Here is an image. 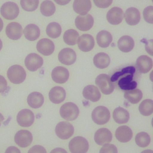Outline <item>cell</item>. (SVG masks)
Here are the masks:
<instances>
[{"label": "cell", "instance_id": "obj_1", "mask_svg": "<svg viewBox=\"0 0 153 153\" xmlns=\"http://www.w3.org/2000/svg\"><path fill=\"white\" fill-rule=\"evenodd\" d=\"M135 69L133 66H128L123 69L120 72H117L112 77V81H115L118 77L121 76L118 84L121 89L124 90H129L136 88L137 82L133 80V74Z\"/></svg>", "mask_w": 153, "mask_h": 153}, {"label": "cell", "instance_id": "obj_2", "mask_svg": "<svg viewBox=\"0 0 153 153\" xmlns=\"http://www.w3.org/2000/svg\"><path fill=\"white\" fill-rule=\"evenodd\" d=\"M7 76L10 81L13 84H18L23 82L26 76L24 68L18 65L10 66L7 71Z\"/></svg>", "mask_w": 153, "mask_h": 153}, {"label": "cell", "instance_id": "obj_3", "mask_svg": "<svg viewBox=\"0 0 153 153\" xmlns=\"http://www.w3.org/2000/svg\"><path fill=\"white\" fill-rule=\"evenodd\" d=\"M60 115L65 120L73 121L75 120L79 113L78 106L72 102H66L60 108Z\"/></svg>", "mask_w": 153, "mask_h": 153}, {"label": "cell", "instance_id": "obj_4", "mask_svg": "<svg viewBox=\"0 0 153 153\" xmlns=\"http://www.w3.org/2000/svg\"><path fill=\"white\" fill-rule=\"evenodd\" d=\"M88 148V141L81 136L74 137L69 143V149L71 153H86Z\"/></svg>", "mask_w": 153, "mask_h": 153}, {"label": "cell", "instance_id": "obj_5", "mask_svg": "<svg viewBox=\"0 0 153 153\" xmlns=\"http://www.w3.org/2000/svg\"><path fill=\"white\" fill-rule=\"evenodd\" d=\"M95 82L104 94H109L114 90V85L109 76L107 74H102L99 75L96 78Z\"/></svg>", "mask_w": 153, "mask_h": 153}, {"label": "cell", "instance_id": "obj_6", "mask_svg": "<svg viewBox=\"0 0 153 153\" xmlns=\"http://www.w3.org/2000/svg\"><path fill=\"white\" fill-rule=\"evenodd\" d=\"M91 118L96 124L99 125L105 124L109 120V111L105 106H99L92 111Z\"/></svg>", "mask_w": 153, "mask_h": 153}, {"label": "cell", "instance_id": "obj_7", "mask_svg": "<svg viewBox=\"0 0 153 153\" xmlns=\"http://www.w3.org/2000/svg\"><path fill=\"white\" fill-rule=\"evenodd\" d=\"M0 13L2 16L7 20H14L19 14L18 5L13 2H7L1 7Z\"/></svg>", "mask_w": 153, "mask_h": 153}, {"label": "cell", "instance_id": "obj_8", "mask_svg": "<svg viewBox=\"0 0 153 153\" xmlns=\"http://www.w3.org/2000/svg\"><path fill=\"white\" fill-rule=\"evenodd\" d=\"M55 132L57 137L60 139H68L73 135L74 128L73 126L69 123L62 121L56 125Z\"/></svg>", "mask_w": 153, "mask_h": 153}, {"label": "cell", "instance_id": "obj_9", "mask_svg": "<svg viewBox=\"0 0 153 153\" xmlns=\"http://www.w3.org/2000/svg\"><path fill=\"white\" fill-rule=\"evenodd\" d=\"M25 64L29 71L34 72L42 66L43 59L36 53H30L26 57Z\"/></svg>", "mask_w": 153, "mask_h": 153}, {"label": "cell", "instance_id": "obj_10", "mask_svg": "<svg viewBox=\"0 0 153 153\" xmlns=\"http://www.w3.org/2000/svg\"><path fill=\"white\" fill-rule=\"evenodd\" d=\"M34 114L30 110L24 109L19 111L17 115V123L21 127H27L30 126L34 122Z\"/></svg>", "mask_w": 153, "mask_h": 153}, {"label": "cell", "instance_id": "obj_11", "mask_svg": "<svg viewBox=\"0 0 153 153\" xmlns=\"http://www.w3.org/2000/svg\"><path fill=\"white\" fill-rule=\"evenodd\" d=\"M33 140L32 133L26 130L18 131L14 136L16 143L22 148H25L30 145Z\"/></svg>", "mask_w": 153, "mask_h": 153}, {"label": "cell", "instance_id": "obj_12", "mask_svg": "<svg viewBox=\"0 0 153 153\" xmlns=\"http://www.w3.org/2000/svg\"><path fill=\"white\" fill-rule=\"evenodd\" d=\"M76 27L81 31H87L90 30L94 24L93 17L90 14L79 15L75 20Z\"/></svg>", "mask_w": 153, "mask_h": 153}, {"label": "cell", "instance_id": "obj_13", "mask_svg": "<svg viewBox=\"0 0 153 153\" xmlns=\"http://www.w3.org/2000/svg\"><path fill=\"white\" fill-rule=\"evenodd\" d=\"M76 59V53L70 48H65L60 50L58 54V59L62 64L71 65L75 62Z\"/></svg>", "mask_w": 153, "mask_h": 153}, {"label": "cell", "instance_id": "obj_14", "mask_svg": "<svg viewBox=\"0 0 153 153\" xmlns=\"http://www.w3.org/2000/svg\"><path fill=\"white\" fill-rule=\"evenodd\" d=\"M112 139V135L110 130L106 128L98 129L94 136L95 142L99 145H104L109 143Z\"/></svg>", "mask_w": 153, "mask_h": 153}, {"label": "cell", "instance_id": "obj_15", "mask_svg": "<svg viewBox=\"0 0 153 153\" xmlns=\"http://www.w3.org/2000/svg\"><path fill=\"white\" fill-rule=\"evenodd\" d=\"M69 76V73L68 70L62 66H57L51 72V78L56 83L63 84L66 82Z\"/></svg>", "mask_w": 153, "mask_h": 153}, {"label": "cell", "instance_id": "obj_16", "mask_svg": "<svg viewBox=\"0 0 153 153\" xmlns=\"http://www.w3.org/2000/svg\"><path fill=\"white\" fill-rule=\"evenodd\" d=\"M36 49L44 56H49L54 50V44L51 40L48 38H42L37 42Z\"/></svg>", "mask_w": 153, "mask_h": 153}, {"label": "cell", "instance_id": "obj_17", "mask_svg": "<svg viewBox=\"0 0 153 153\" xmlns=\"http://www.w3.org/2000/svg\"><path fill=\"white\" fill-rule=\"evenodd\" d=\"M5 33L10 39L17 40L22 35V27L17 22L10 23L6 27Z\"/></svg>", "mask_w": 153, "mask_h": 153}, {"label": "cell", "instance_id": "obj_18", "mask_svg": "<svg viewBox=\"0 0 153 153\" xmlns=\"http://www.w3.org/2000/svg\"><path fill=\"white\" fill-rule=\"evenodd\" d=\"M78 47L80 50L88 52L93 49L94 46L93 37L89 34H83L79 37L77 41Z\"/></svg>", "mask_w": 153, "mask_h": 153}, {"label": "cell", "instance_id": "obj_19", "mask_svg": "<svg viewBox=\"0 0 153 153\" xmlns=\"http://www.w3.org/2000/svg\"><path fill=\"white\" fill-rule=\"evenodd\" d=\"M136 66L137 70L140 73L146 74L152 68V60L148 56L142 55L137 59Z\"/></svg>", "mask_w": 153, "mask_h": 153}, {"label": "cell", "instance_id": "obj_20", "mask_svg": "<svg viewBox=\"0 0 153 153\" xmlns=\"http://www.w3.org/2000/svg\"><path fill=\"white\" fill-rule=\"evenodd\" d=\"M124 14L121 8L119 7H113L110 9L106 14L108 22L113 25L120 24L123 19Z\"/></svg>", "mask_w": 153, "mask_h": 153}, {"label": "cell", "instance_id": "obj_21", "mask_svg": "<svg viewBox=\"0 0 153 153\" xmlns=\"http://www.w3.org/2000/svg\"><path fill=\"white\" fill-rule=\"evenodd\" d=\"M48 96L51 102L55 104H59L65 100L66 97V91L63 87L56 86L50 90Z\"/></svg>", "mask_w": 153, "mask_h": 153}, {"label": "cell", "instance_id": "obj_22", "mask_svg": "<svg viewBox=\"0 0 153 153\" xmlns=\"http://www.w3.org/2000/svg\"><path fill=\"white\" fill-rule=\"evenodd\" d=\"M82 95L85 99L93 102L98 101L101 97L97 87L93 85L85 86L82 90Z\"/></svg>", "mask_w": 153, "mask_h": 153}, {"label": "cell", "instance_id": "obj_23", "mask_svg": "<svg viewBox=\"0 0 153 153\" xmlns=\"http://www.w3.org/2000/svg\"><path fill=\"white\" fill-rule=\"evenodd\" d=\"M124 16L127 23L131 26L138 24L140 20L139 11L134 7H130L126 10Z\"/></svg>", "mask_w": 153, "mask_h": 153}, {"label": "cell", "instance_id": "obj_24", "mask_svg": "<svg viewBox=\"0 0 153 153\" xmlns=\"http://www.w3.org/2000/svg\"><path fill=\"white\" fill-rule=\"evenodd\" d=\"M115 134L118 141L126 143L131 140L133 136V132L129 127L127 126H122L117 128Z\"/></svg>", "mask_w": 153, "mask_h": 153}, {"label": "cell", "instance_id": "obj_25", "mask_svg": "<svg viewBox=\"0 0 153 153\" xmlns=\"http://www.w3.org/2000/svg\"><path fill=\"white\" fill-rule=\"evenodd\" d=\"M91 7L90 0H74L73 3L74 11L79 15L86 14L90 10Z\"/></svg>", "mask_w": 153, "mask_h": 153}, {"label": "cell", "instance_id": "obj_26", "mask_svg": "<svg viewBox=\"0 0 153 153\" xmlns=\"http://www.w3.org/2000/svg\"><path fill=\"white\" fill-rule=\"evenodd\" d=\"M117 45L120 51L124 53H128L133 50L134 42L131 36L124 35L119 39Z\"/></svg>", "mask_w": 153, "mask_h": 153}, {"label": "cell", "instance_id": "obj_27", "mask_svg": "<svg viewBox=\"0 0 153 153\" xmlns=\"http://www.w3.org/2000/svg\"><path fill=\"white\" fill-rule=\"evenodd\" d=\"M44 98L43 95L39 92L34 91L29 94L27 97V102L28 105L32 108H39L44 103Z\"/></svg>", "mask_w": 153, "mask_h": 153}, {"label": "cell", "instance_id": "obj_28", "mask_svg": "<svg viewBox=\"0 0 153 153\" xmlns=\"http://www.w3.org/2000/svg\"><path fill=\"white\" fill-rule=\"evenodd\" d=\"M25 38L30 41L36 40L40 35V29L38 26L35 24L27 25L23 30Z\"/></svg>", "mask_w": 153, "mask_h": 153}, {"label": "cell", "instance_id": "obj_29", "mask_svg": "<svg viewBox=\"0 0 153 153\" xmlns=\"http://www.w3.org/2000/svg\"><path fill=\"white\" fill-rule=\"evenodd\" d=\"M93 63L99 69L106 68L110 63V57L105 53H99L94 56Z\"/></svg>", "mask_w": 153, "mask_h": 153}, {"label": "cell", "instance_id": "obj_30", "mask_svg": "<svg viewBox=\"0 0 153 153\" xmlns=\"http://www.w3.org/2000/svg\"><path fill=\"white\" fill-rule=\"evenodd\" d=\"M96 40L99 47L106 48L111 43L112 41V36L106 30H101L97 34Z\"/></svg>", "mask_w": 153, "mask_h": 153}, {"label": "cell", "instance_id": "obj_31", "mask_svg": "<svg viewBox=\"0 0 153 153\" xmlns=\"http://www.w3.org/2000/svg\"><path fill=\"white\" fill-rule=\"evenodd\" d=\"M129 117L128 112L121 107L115 108L113 112V118L118 124L126 123L128 121Z\"/></svg>", "mask_w": 153, "mask_h": 153}, {"label": "cell", "instance_id": "obj_32", "mask_svg": "<svg viewBox=\"0 0 153 153\" xmlns=\"http://www.w3.org/2000/svg\"><path fill=\"white\" fill-rule=\"evenodd\" d=\"M124 96L129 102L135 104L137 103L142 98V92L137 88L125 91Z\"/></svg>", "mask_w": 153, "mask_h": 153}, {"label": "cell", "instance_id": "obj_33", "mask_svg": "<svg viewBox=\"0 0 153 153\" xmlns=\"http://www.w3.org/2000/svg\"><path fill=\"white\" fill-rule=\"evenodd\" d=\"M64 42L69 45H74L77 43L79 38V34L74 29H68L63 34Z\"/></svg>", "mask_w": 153, "mask_h": 153}, {"label": "cell", "instance_id": "obj_34", "mask_svg": "<svg viewBox=\"0 0 153 153\" xmlns=\"http://www.w3.org/2000/svg\"><path fill=\"white\" fill-rule=\"evenodd\" d=\"M56 11V7L53 2L49 0L44 1L40 6V11L41 14L46 17L52 16Z\"/></svg>", "mask_w": 153, "mask_h": 153}, {"label": "cell", "instance_id": "obj_35", "mask_svg": "<svg viewBox=\"0 0 153 153\" xmlns=\"http://www.w3.org/2000/svg\"><path fill=\"white\" fill-rule=\"evenodd\" d=\"M62 32L60 25L56 22L50 23L46 28L47 35L51 38H58Z\"/></svg>", "mask_w": 153, "mask_h": 153}, {"label": "cell", "instance_id": "obj_36", "mask_svg": "<svg viewBox=\"0 0 153 153\" xmlns=\"http://www.w3.org/2000/svg\"><path fill=\"white\" fill-rule=\"evenodd\" d=\"M139 111L141 115L149 116L153 113V100L145 99L143 100L139 106Z\"/></svg>", "mask_w": 153, "mask_h": 153}, {"label": "cell", "instance_id": "obj_37", "mask_svg": "<svg viewBox=\"0 0 153 153\" xmlns=\"http://www.w3.org/2000/svg\"><path fill=\"white\" fill-rule=\"evenodd\" d=\"M151 141L149 135L144 131L137 133L135 137V142L137 145L140 147L145 148L149 145Z\"/></svg>", "mask_w": 153, "mask_h": 153}, {"label": "cell", "instance_id": "obj_38", "mask_svg": "<svg viewBox=\"0 0 153 153\" xmlns=\"http://www.w3.org/2000/svg\"><path fill=\"white\" fill-rule=\"evenodd\" d=\"M39 0H20L22 8L26 11H33L38 7Z\"/></svg>", "mask_w": 153, "mask_h": 153}, {"label": "cell", "instance_id": "obj_39", "mask_svg": "<svg viewBox=\"0 0 153 153\" xmlns=\"http://www.w3.org/2000/svg\"><path fill=\"white\" fill-rule=\"evenodd\" d=\"M143 16L147 23L153 24V6L146 7L143 10Z\"/></svg>", "mask_w": 153, "mask_h": 153}, {"label": "cell", "instance_id": "obj_40", "mask_svg": "<svg viewBox=\"0 0 153 153\" xmlns=\"http://www.w3.org/2000/svg\"><path fill=\"white\" fill-rule=\"evenodd\" d=\"M99 153H118V150L114 145L107 143L100 148Z\"/></svg>", "mask_w": 153, "mask_h": 153}, {"label": "cell", "instance_id": "obj_41", "mask_svg": "<svg viewBox=\"0 0 153 153\" xmlns=\"http://www.w3.org/2000/svg\"><path fill=\"white\" fill-rule=\"evenodd\" d=\"M113 0H93L94 4L99 8H105L110 6Z\"/></svg>", "mask_w": 153, "mask_h": 153}, {"label": "cell", "instance_id": "obj_42", "mask_svg": "<svg viewBox=\"0 0 153 153\" xmlns=\"http://www.w3.org/2000/svg\"><path fill=\"white\" fill-rule=\"evenodd\" d=\"M27 153H47V152L42 146L35 145L30 148Z\"/></svg>", "mask_w": 153, "mask_h": 153}, {"label": "cell", "instance_id": "obj_43", "mask_svg": "<svg viewBox=\"0 0 153 153\" xmlns=\"http://www.w3.org/2000/svg\"><path fill=\"white\" fill-rule=\"evenodd\" d=\"M145 50L150 54L153 56V39H149L145 42Z\"/></svg>", "mask_w": 153, "mask_h": 153}, {"label": "cell", "instance_id": "obj_44", "mask_svg": "<svg viewBox=\"0 0 153 153\" xmlns=\"http://www.w3.org/2000/svg\"><path fill=\"white\" fill-rule=\"evenodd\" d=\"M7 88L8 86L6 79L3 76L0 75V93H4L5 91H7Z\"/></svg>", "mask_w": 153, "mask_h": 153}, {"label": "cell", "instance_id": "obj_45", "mask_svg": "<svg viewBox=\"0 0 153 153\" xmlns=\"http://www.w3.org/2000/svg\"><path fill=\"white\" fill-rule=\"evenodd\" d=\"M5 153H20V151L16 146H11L7 148Z\"/></svg>", "mask_w": 153, "mask_h": 153}, {"label": "cell", "instance_id": "obj_46", "mask_svg": "<svg viewBox=\"0 0 153 153\" xmlns=\"http://www.w3.org/2000/svg\"><path fill=\"white\" fill-rule=\"evenodd\" d=\"M50 153H68L66 152V151L63 148H54L53 149Z\"/></svg>", "mask_w": 153, "mask_h": 153}, {"label": "cell", "instance_id": "obj_47", "mask_svg": "<svg viewBox=\"0 0 153 153\" xmlns=\"http://www.w3.org/2000/svg\"><path fill=\"white\" fill-rule=\"evenodd\" d=\"M57 4L60 5H65L68 4L71 0H54Z\"/></svg>", "mask_w": 153, "mask_h": 153}, {"label": "cell", "instance_id": "obj_48", "mask_svg": "<svg viewBox=\"0 0 153 153\" xmlns=\"http://www.w3.org/2000/svg\"><path fill=\"white\" fill-rule=\"evenodd\" d=\"M141 153H153V151L151 149H146L143 151Z\"/></svg>", "mask_w": 153, "mask_h": 153}, {"label": "cell", "instance_id": "obj_49", "mask_svg": "<svg viewBox=\"0 0 153 153\" xmlns=\"http://www.w3.org/2000/svg\"><path fill=\"white\" fill-rule=\"evenodd\" d=\"M3 26H4L3 21H2V20L0 18V32L2 30V28H3Z\"/></svg>", "mask_w": 153, "mask_h": 153}, {"label": "cell", "instance_id": "obj_50", "mask_svg": "<svg viewBox=\"0 0 153 153\" xmlns=\"http://www.w3.org/2000/svg\"><path fill=\"white\" fill-rule=\"evenodd\" d=\"M149 78H150V80L153 82V70H152V71L151 72V73H150Z\"/></svg>", "mask_w": 153, "mask_h": 153}, {"label": "cell", "instance_id": "obj_51", "mask_svg": "<svg viewBox=\"0 0 153 153\" xmlns=\"http://www.w3.org/2000/svg\"><path fill=\"white\" fill-rule=\"evenodd\" d=\"M4 120V117H3V115L0 113V126H1V123L2 121H3V120Z\"/></svg>", "mask_w": 153, "mask_h": 153}, {"label": "cell", "instance_id": "obj_52", "mask_svg": "<svg viewBox=\"0 0 153 153\" xmlns=\"http://www.w3.org/2000/svg\"><path fill=\"white\" fill-rule=\"evenodd\" d=\"M2 42L0 39V50L2 49Z\"/></svg>", "mask_w": 153, "mask_h": 153}, {"label": "cell", "instance_id": "obj_53", "mask_svg": "<svg viewBox=\"0 0 153 153\" xmlns=\"http://www.w3.org/2000/svg\"><path fill=\"white\" fill-rule=\"evenodd\" d=\"M151 124H152V127H153V118H152V121H151Z\"/></svg>", "mask_w": 153, "mask_h": 153}, {"label": "cell", "instance_id": "obj_54", "mask_svg": "<svg viewBox=\"0 0 153 153\" xmlns=\"http://www.w3.org/2000/svg\"><path fill=\"white\" fill-rule=\"evenodd\" d=\"M152 2H153V0H152Z\"/></svg>", "mask_w": 153, "mask_h": 153}]
</instances>
